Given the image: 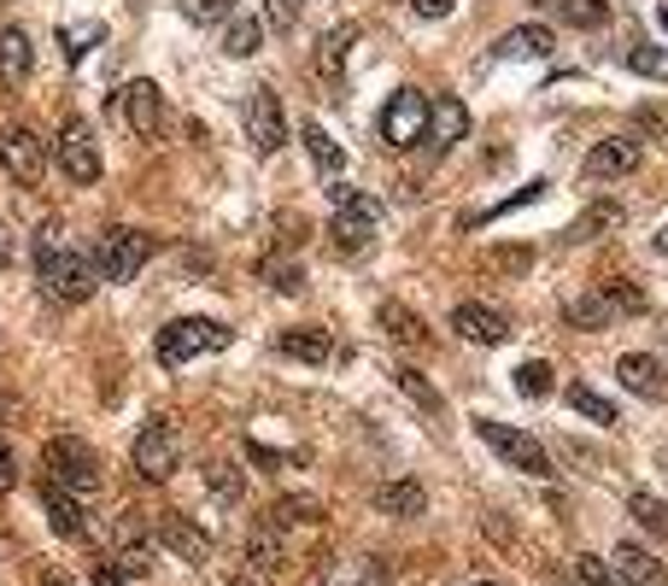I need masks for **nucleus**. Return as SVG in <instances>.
Segmentation results:
<instances>
[{"label":"nucleus","instance_id":"1","mask_svg":"<svg viewBox=\"0 0 668 586\" xmlns=\"http://www.w3.org/2000/svg\"><path fill=\"white\" fill-rule=\"evenodd\" d=\"M36 276L59 305H89L100 287V264L89 253H77V246H59V229L48 223L36 235Z\"/></svg>","mask_w":668,"mask_h":586},{"label":"nucleus","instance_id":"2","mask_svg":"<svg viewBox=\"0 0 668 586\" xmlns=\"http://www.w3.org/2000/svg\"><path fill=\"white\" fill-rule=\"evenodd\" d=\"M328 235H334V253L364 259L370 246H375V200L352 194V188H334V223H328Z\"/></svg>","mask_w":668,"mask_h":586},{"label":"nucleus","instance_id":"3","mask_svg":"<svg viewBox=\"0 0 668 586\" xmlns=\"http://www.w3.org/2000/svg\"><path fill=\"white\" fill-rule=\"evenodd\" d=\"M235 334H229L223 323H212V317H182V323H171L159 334V364L164 370H176V364H188V358H200V352H223Z\"/></svg>","mask_w":668,"mask_h":586},{"label":"nucleus","instance_id":"4","mask_svg":"<svg viewBox=\"0 0 668 586\" xmlns=\"http://www.w3.org/2000/svg\"><path fill=\"white\" fill-rule=\"evenodd\" d=\"M41 464H48V475L59 481V487H71V493L100 487V457H94V446H82L77 434H53L48 452H41Z\"/></svg>","mask_w":668,"mask_h":586},{"label":"nucleus","instance_id":"5","mask_svg":"<svg viewBox=\"0 0 668 586\" xmlns=\"http://www.w3.org/2000/svg\"><path fill=\"white\" fill-rule=\"evenodd\" d=\"M148 259H153V235H141V229H107L94 253L100 282H135L148 270Z\"/></svg>","mask_w":668,"mask_h":586},{"label":"nucleus","instance_id":"6","mask_svg":"<svg viewBox=\"0 0 668 586\" xmlns=\"http://www.w3.org/2000/svg\"><path fill=\"white\" fill-rule=\"evenodd\" d=\"M53 159H59V171H65L71 188H94V182H100V141H94V130H89L82 118L59 123Z\"/></svg>","mask_w":668,"mask_h":586},{"label":"nucleus","instance_id":"7","mask_svg":"<svg viewBox=\"0 0 668 586\" xmlns=\"http://www.w3.org/2000/svg\"><path fill=\"white\" fill-rule=\"evenodd\" d=\"M0 164H7V176L18 188H36L41 171H48V141H41L30 123H7V130H0Z\"/></svg>","mask_w":668,"mask_h":586},{"label":"nucleus","instance_id":"8","mask_svg":"<svg viewBox=\"0 0 668 586\" xmlns=\"http://www.w3.org/2000/svg\"><path fill=\"white\" fill-rule=\"evenodd\" d=\"M482 440H487L498 457H505L516 475H539V481H551V475H557V469H551V457H546V446H539L534 434L510 428V423H482Z\"/></svg>","mask_w":668,"mask_h":586},{"label":"nucleus","instance_id":"9","mask_svg":"<svg viewBox=\"0 0 668 586\" xmlns=\"http://www.w3.org/2000/svg\"><path fill=\"white\" fill-rule=\"evenodd\" d=\"M112 112H123V123H130L141 141H153L164 130V89L153 77H135V82H123V89H118Z\"/></svg>","mask_w":668,"mask_h":586},{"label":"nucleus","instance_id":"10","mask_svg":"<svg viewBox=\"0 0 668 586\" xmlns=\"http://www.w3.org/2000/svg\"><path fill=\"white\" fill-rule=\"evenodd\" d=\"M241 123H246V141H253V153H276V146L287 141V123H282V100L276 89H246L241 100Z\"/></svg>","mask_w":668,"mask_h":586},{"label":"nucleus","instance_id":"11","mask_svg":"<svg viewBox=\"0 0 668 586\" xmlns=\"http://www.w3.org/2000/svg\"><path fill=\"white\" fill-rule=\"evenodd\" d=\"M382 141L387 146H416V141H428V100H423V89H399L382 107Z\"/></svg>","mask_w":668,"mask_h":586},{"label":"nucleus","instance_id":"12","mask_svg":"<svg viewBox=\"0 0 668 586\" xmlns=\"http://www.w3.org/2000/svg\"><path fill=\"white\" fill-rule=\"evenodd\" d=\"M176 464H182V446H176V434L164 428V423H148V428L135 434V469H141V481H171Z\"/></svg>","mask_w":668,"mask_h":586},{"label":"nucleus","instance_id":"13","mask_svg":"<svg viewBox=\"0 0 668 586\" xmlns=\"http://www.w3.org/2000/svg\"><path fill=\"white\" fill-rule=\"evenodd\" d=\"M616 375H621L628 393H639V400H651V405L668 400V370H662V358H651V352H621Z\"/></svg>","mask_w":668,"mask_h":586},{"label":"nucleus","instance_id":"14","mask_svg":"<svg viewBox=\"0 0 668 586\" xmlns=\"http://www.w3.org/2000/svg\"><path fill=\"white\" fill-rule=\"evenodd\" d=\"M153 539H159L164 552H176L182 563H205V557H212V539H205L188 516H176V511H164V516L153 522Z\"/></svg>","mask_w":668,"mask_h":586},{"label":"nucleus","instance_id":"15","mask_svg":"<svg viewBox=\"0 0 668 586\" xmlns=\"http://www.w3.org/2000/svg\"><path fill=\"white\" fill-rule=\"evenodd\" d=\"M452 329L464 334V341H475V346H498V341H505V334H510L505 311H493V305H475V300L452 305Z\"/></svg>","mask_w":668,"mask_h":586},{"label":"nucleus","instance_id":"16","mask_svg":"<svg viewBox=\"0 0 668 586\" xmlns=\"http://www.w3.org/2000/svg\"><path fill=\"white\" fill-rule=\"evenodd\" d=\"M30 71H36L30 30L24 24H7V30H0V89H24Z\"/></svg>","mask_w":668,"mask_h":586},{"label":"nucleus","instance_id":"17","mask_svg":"<svg viewBox=\"0 0 668 586\" xmlns=\"http://www.w3.org/2000/svg\"><path fill=\"white\" fill-rule=\"evenodd\" d=\"M610 569H616L621 586H668L662 557H657V552H645V546H634V539H621V546H616Z\"/></svg>","mask_w":668,"mask_h":586},{"label":"nucleus","instance_id":"18","mask_svg":"<svg viewBox=\"0 0 668 586\" xmlns=\"http://www.w3.org/2000/svg\"><path fill=\"white\" fill-rule=\"evenodd\" d=\"M634 164H639V141L634 135H610V141H598L587 153V176L593 182H616V176H628Z\"/></svg>","mask_w":668,"mask_h":586},{"label":"nucleus","instance_id":"19","mask_svg":"<svg viewBox=\"0 0 668 586\" xmlns=\"http://www.w3.org/2000/svg\"><path fill=\"white\" fill-rule=\"evenodd\" d=\"M282 358H300V364H328V352H334V341H328V329H282Z\"/></svg>","mask_w":668,"mask_h":586},{"label":"nucleus","instance_id":"20","mask_svg":"<svg viewBox=\"0 0 668 586\" xmlns=\"http://www.w3.org/2000/svg\"><path fill=\"white\" fill-rule=\"evenodd\" d=\"M41 505H48L53 534H65V539H82V534H89V522H82V505H77V498H65V487H59V481H48Z\"/></svg>","mask_w":668,"mask_h":586},{"label":"nucleus","instance_id":"21","mask_svg":"<svg viewBox=\"0 0 668 586\" xmlns=\"http://www.w3.org/2000/svg\"><path fill=\"white\" fill-rule=\"evenodd\" d=\"M498 59H546L551 53V30L546 24H522V30H510L505 41L493 48Z\"/></svg>","mask_w":668,"mask_h":586},{"label":"nucleus","instance_id":"22","mask_svg":"<svg viewBox=\"0 0 668 586\" xmlns=\"http://www.w3.org/2000/svg\"><path fill=\"white\" fill-rule=\"evenodd\" d=\"M428 135L441 141V146H457L469 135V112H464V100H441V107H428Z\"/></svg>","mask_w":668,"mask_h":586},{"label":"nucleus","instance_id":"23","mask_svg":"<svg viewBox=\"0 0 668 586\" xmlns=\"http://www.w3.org/2000/svg\"><path fill=\"white\" fill-rule=\"evenodd\" d=\"M375 505H382L387 516H423L428 511V493L416 487V481H387V487L375 493Z\"/></svg>","mask_w":668,"mask_h":586},{"label":"nucleus","instance_id":"24","mask_svg":"<svg viewBox=\"0 0 668 586\" xmlns=\"http://www.w3.org/2000/svg\"><path fill=\"white\" fill-rule=\"evenodd\" d=\"M118 569L123 575H148L153 569V546L141 539L135 522H123V528H118Z\"/></svg>","mask_w":668,"mask_h":586},{"label":"nucleus","instance_id":"25","mask_svg":"<svg viewBox=\"0 0 668 586\" xmlns=\"http://www.w3.org/2000/svg\"><path fill=\"white\" fill-rule=\"evenodd\" d=\"M259 41H264L259 18H229V24H223V53H229V59H253Z\"/></svg>","mask_w":668,"mask_h":586},{"label":"nucleus","instance_id":"26","mask_svg":"<svg viewBox=\"0 0 668 586\" xmlns=\"http://www.w3.org/2000/svg\"><path fill=\"white\" fill-rule=\"evenodd\" d=\"M259 282H270L276 293H300V287H305V264L287 259V253H270V259L259 264Z\"/></svg>","mask_w":668,"mask_h":586},{"label":"nucleus","instance_id":"27","mask_svg":"<svg viewBox=\"0 0 668 586\" xmlns=\"http://www.w3.org/2000/svg\"><path fill=\"white\" fill-rule=\"evenodd\" d=\"M346 48H358V30H352V24H341V30H328V36H323V48H317V71H323L328 82L341 77Z\"/></svg>","mask_w":668,"mask_h":586},{"label":"nucleus","instance_id":"28","mask_svg":"<svg viewBox=\"0 0 668 586\" xmlns=\"http://www.w3.org/2000/svg\"><path fill=\"white\" fill-rule=\"evenodd\" d=\"M382 329L393 334V341H405V346H423L428 341V329H423V317H416L411 305H382Z\"/></svg>","mask_w":668,"mask_h":586},{"label":"nucleus","instance_id":"29","mask_svg":"<svg viewBox=\"0 0 668 586\" xmlns=\"http://www.w3.org/2000/svg\"><path fill=\"white\" fill-rule=\"evenodd\" d=\"M557 12L569 18L575 30H604L610 24V0H557Z\"/></svg>","mask_w":668,"mask_h":586},{"label":"nucleus","instance_id":"30","mask_svg":"<svg viewBox=\"0 0 668 586\" xmlns=\"http://www.w3.org/2000/svg\"><path fill=\"white\" fill-rule=\"evenodd\" d=\"M305 146H311V159H317V171H341V164H346V153H341V141H334L328 130H323V123H305Z\"/></svg>","mask_w":668,"mask_h":586},{"label":"nucleus","instance_id":"31","mask_svg":"<svg viewBox=\"0 0 668 586\" xmlns=\"http://www.w3.org/2000/svg\"><path fill=\"white\" fill-rule=\"evenodd\" d=\"M188 24H200V30H212V24H229L235 18V0H176Z\"/></svg>","mask_w":668,"mask_h":586},{"label":"nucleus","instance_id":"32","mask_svg":"<svg viewBox=\"0 0 668 586\" xmlns=\"http://www.w3.org/2000/svg\"><path fill=\"white\" fill-rule=\"evenodd\" d=\"M557 382H551V364L546 358H528V364H516V393L522 400H546Z\"/></svg>","mask_w":668,"mask_h":586},{"label":"nucleus","instance_id":"33","mask_svg":"<svg viewBox=\"0 0 668 586\" xmlns=\"http://www.w3.org/2000/svg\"><path fill=\"white\" fill-rule=\"evenodd\" d=\"M569 405H575L580 416H587V423H604V428L616 423V405L604 400V393H593L587 382H575V387H569Z\"/></svg>","mask_w":668,"mask_h":586},{"label":"nucleus","instance_id":"34","mask_svg":"<svg viewBox=\"0 0 668 586\" xmlns=\"http://www.w3.org/2000/svg\"><path fill=\"white\" fill-rule=\"evenodd\" d=\"M311 522H323V505H317V498H282L270 528H311Z\"/></svg>","mask_w":668,"mask_h":586},{"label":"nucleus","instance_id":"35","mask_svg":"<svg viewBox=\"0 0 668 586\" xmlns=\"http://www.w3.org/2000/svg\"><path fill=\"white\" fill-rule=\"evenodd\" d=\"M246 557H253V569L276 575V569H282V539H276V528H259L253 539H246Z\"/></svg>","mask_w":668,"mask_h":586},{"label":"nucleus","instance_id":"36","mask_svg":"<svg viewBox=\"0 0 668 586\" xmlns=\"http://www.w3.org/2000/svg\"><path fill=\"white\" fill-rule=\"evenodd\" d=\"M205 493H217L223 505H235V498L246 493V475L235 464H212V469H205Z\"/></svg>","mask_w":668,"mask_h":586},{"label":"nucleus","instance_id":"37","mask_svg":"<svg viewBox=\"0 0 668 586\" xmlns=\"http://www.w3.org/2000/svg\"><path fill=\"white\" fill-rule=\"evenodd\" d=\"M628 511H634V522H639V528L668 534V505H662L657 493H634V498H628Z\"/></svg>","mask_w":668,"mask_h":586},{"label":"nucleus","instance_id":"38","mask_svg":"<svg viewBox=\"0 0 668 586\" xmlns=\"http://www.w3.org/2000/svg\"><path fill=\"white\" fill-rule=\"evenodd\" d=\"M569 317H575L580 329H604V323L616 317V305L604 300V293H593V300H569Z\"/></svg>","mask_w":668,"mask_h":586},{"label":"nucleus","instance_id":"39","mask_svg":"<svg viewBox=\"0 0 668 586\" xmlns=\"http://www.w3.org/2000/svg\"><path fill=\"white\" fill-rule=\"evenodd\" d=\"M100 36H107V30H100V24H65V30H59V48H65V65H77V59L82 53H89V41H100Z\"/></svg>","mask_w":668,"mask_h":586},{"label":"nucleus","instance_id":"40","mask_svg":"<svg viewBox=\"0 0 668 586\" xmlns=\"http://www.w3.org/2000/svg\"><path fill=\"white\" fill-rule=\"evenodd\" d=\"M393 382H399V387H405V393H411V400L423 405V411H441V393L428 387V375H423V370H399Z\"/></svg>","mask_w":668,"mask_h":586},{"label":"nucleus","instance_id":"41","mask_svg":"<svg viewBox=\"0 0 668 586\" xmlns=\"http://www.w3.org/2000/svg\"><path fill=\"white\" fill-rule=\"evenodd\" d=\"M575 580H580V586H621L610 563L593 557V552H587V557H575Z\"/></svg>","mask_w":668,"mask_h":586},{"label":"nucleus","instance_id":"42","mask_svg":"<svg viewBox=\"0 0 668 586\" xmlns=\"http://www.w3.org/2000/svg\"><path fill=\"white\" fill-rule=\"evenodd\" d=\"M264 24L287 36V30L300 24V0H264Z\"/></svg>","mask_w":668,"mask_h":586},{"label":"nucleus","instance_id":"43","mask_svg":"<svg viewBox=\"0 0 668 586\" xmlns=\"http://www.w3.org/2000/svg\"><path fill=\"white\" fill-rule=\"evenodd\" d=\"M616 223H621V212H616V205H593V212L575 223V235L587 241V235H598V229H616Z\"/></svg>","mask_w":668,"mask_h":586},{"label":"nucleus","instance_id":"44","mask_svg":"<svg viewBox=\"0 0 668 586\" xmlns=\"http://www.w3.org/2000/svg\"><path fill=\"white\" fill-rule=\"evenodd\" d=\"M604 300H610L616 311H645V293L628 287V282H610V287H604Z\"/></svg>","mask_w":668,"mask_h":586},{"label":"nucleus","instance_id":"45","mask_svg":"<svg viewBox=\"0 0 668 586\" xmlns=\"http://www.w3.org/2000/svg\"><path fill=\"white\" fill-rule=\"evenodd\" d=\"M628 65H634V71H645V77H662V71H668V59H662V53H651V48H634V53H628Z\"/></svg>","mask_w":668,"mask_h":586},{"label":"nucleus","instance_id":"46","mask_svg":"<svg viewBox=\"0 0 668 586\" xmlns=\"http://www.w3.org/2000/svg\"><path fill=\"white\" fill-rule=\"evenodd\" d=\"M12 487H18V452L0 440V493H12Z\"/></svg>","mask_w":668,"mask_h":586},{"label":"nucleus","instance_id":"47","mask_svg":"<svg viewBox=\"0 0 668 586\" xmlns=\"http://www.w3.org/2000/svg\"><path fill=\"white\" fill-rule=\"evenodd\" d=\"M452 7H457V0H411L416 18H452Z\"/></svg>","mask_w":668,"mask_h":586},{"label":"nucleus","instance_id":"48","mask_svg":"<svg viewBox=\"0 0 668 586\" xmlns=\"http://www.w3.org/2000/svg\"><path fill=\"white\" fill-rule=\"evenodd\" d=\"M94 586H123V575H118V563H100V569H94Z\"/></svg>","mask_w":668,"mask_h":586},{"label":"nucleus","instance_id":"49","mask_svg":"<svg viewBox=\"0 0 668 586\" xmlns=\"http://www.w3.org/2000/svg\"><path fill=\"white\" fill-rule=\"evenodd\" d=\"M7 264H12V229L0 223V270H7Z\"/></svg>","mask_w":668,"mask_h":586},{"label":"nucleus","instance_id":"50","mask_svg":"<svg viewBox=\"0 0 668 586\" xmlns=\"http://www.w3.org/2000/svg\"><path fill=\"white\" fill-rule=\"evenodd\" d=\"M41 586H77V580H71V575H59V569H53V575H41Z\"/></svg>","mask_w":668,"mask_h":586},{"label":"nucleus","instance_id":"51","mask_svg":"<svg viewBox=\"0 0 668 586\" xmlns=\"http://www.w3.org/2000/svg\"><path fill=\"white\" fill-rule=\"evenodd\" d=\"M657 253H668V223H662V235H657Z\"/></svg>","mask_w":668,"mask_h":586},{"label":"nucleus","instance_id":"52","mask_svg":"<svg viewBox=\"0 0 668 586\" xmlns=\"http://www.w3.org/2000/svg\"><path fill=\"white\" fill-rule=\"evenodd\" d=\"M657 18H662V30H668V0H662V12H657Z\"/></svg>","mask_w":668,"mask_h":586},{"label":"nucleus","instance_id":"53","mask_svg":"<svg viewBox=\"0 0 668 586\" xmlns=\"http://www.w3.org/2000/svg\"><path fill=\"white\" fill-rule=\"evenodd\" d=\"M358 586H382V575H370V580H358Z\"/></svg>","mask_w":668,"mask_h":586},{"label":"nucleus","instance_id":"54","mask_svg":"<svg viewBox=\"0 0 668 586\" xmlns=\"http://www.w3.org/2000/svg\"><path fill=\"white\" fill-rule=\"evenodd\" d=\"M475 586H498V580H475Z\"/></svg>","mask_w":668,"mask_h":586}]
</instances>
